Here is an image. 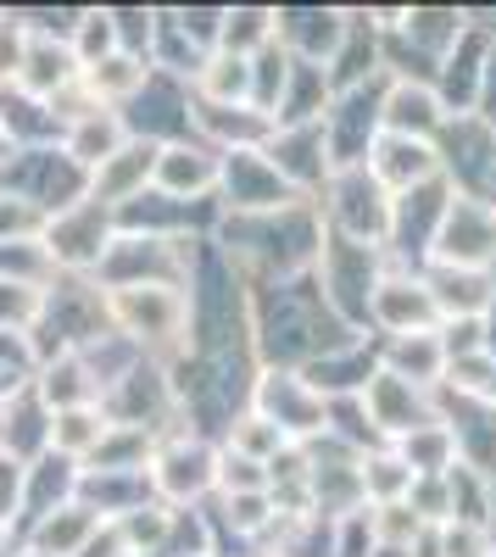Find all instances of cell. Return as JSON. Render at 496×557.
Masks as SVG:
<instances>
[{
    "instance_id": "ba28073f",
    "label": "cell",
    "mask_w": 496,
    "mask_h": 557,
    "mask_svg": "<svg viewBox=\"0 0 496 557\" xmlns=\"http://www.w3.org/2000/svg\"><path fill=\"white\" fill-rule=\"evenodd\" d=\"M390 374L396 380H408V385H424L435 374H446V351L435 335H401L390 346Z\"/></svg>"
},
{
    "instance_id": "6da1fadb",
    "label": "cell",
    "mask_w": 496,
    "mask_h": 557,
    "mask_svg": "<svg viewBox=\"0 0 496 557\" xmlns=\"http://www.w3.org/2000/svg\"><path fill=\"white\" fill-rule=\"evenodd\" d=\"M435 257L446 268H485L496 257V207L480 196H458L446 201V218L435 228Z\"/></svg>"
},
{
    "instance_id": "8992f818",
    "label": "cell",
    "mask_w": 496,
    "mask_h": 557,
    "mask_svg": "<svg viewBox=\"0 0 496 557\" xmlns=\"http://www.w3.org/2000/svg\"><path fill=\"white\" fill-rule=\"evenodd\" d=\"M401 462H408V474L419 480V474H446L458 462V435H452V424H424V430H413V435H401Z\"/></svg>"
},
{
    "instance_id": "8fae6325",
    "label": "cell",
    "mask_w": 496,
    "mask_h": 557,
    "mask_svg": "<svg viewBox=\"0 0 496 557\" xmlns=\"http://www.w3.org/2000/svg\"><path fill=\"white\" fill-rule=\"evenodd\" d=\"M491 401H496V385H491Z\"/></svg>"
},
{
    "instance_id": "277c9868",
    "label": "cell",
    "mask_w": 496,
    "mask_h": 557,
    "mask_svg": "<svg viewBox=\"0 0 496 557\" xmlns=\"http://www.w3.org/2000/svg\"><path fill=\"white\" fill-rule=\"evenodd\" d=\"M441 168V157L430 151V139H408V134H385L380 151H374V173L385 184H396V190H419V184H430Z\"/></svg>"
},
{
    "instance_id": "5b68a950",
    "label": "cell",
    "mask_w": 496,
    "mask_h": 557,
    "mask_svg": "<svg viewBox=\"0 0 496 557\" xmlns=\"http://www.w3.org/2000/svg\"><path fill=\"white\" fill-rule=\"evenodd\" d=\"M374 307H380V323H390L396 335H430V323L441 318L430 290H424V278H390V285L374 290Z\"/></svg>"
},
{
    "instance_id": "52a82bcc",
    "label": "cell",
    "mask_w": 496,
    "mask_h": 557,
    "mask_svg": "<svg viewBox=\"0 0 496 557\" xmlns=\"http://www.w3.org/2000/svg\"><path fill=\"white\" fill-rule=\"evenodd\" d=\"M390 128L396 134H408V139H430L441 128V101L430 96L424 84H396L390 89V107H385Z\"/></svg>"
},
{
    "instance_id": "7a4b0ae2",
    "label": "cell",
    "mask_w": 496,
    "mask_h": 557,
    "mask_svg": "<svg viewBox=\"0 0 496 557\" xmlns=\"http://www.w3.org/2000/svg\"><path fill=\"white\" fill-rule=\"evenodd\" d=\"M369 418H374L385 435H413V430L435 424L424 396H419V385L396 380V374H374L369 380Z\"/></svg>"
},
{
    "instance_id": "30bf717a",
    "label": "cell",
    "mask_w": 496,
    "mask_h": 557,
    "mask_svg": "<svg viewBox=\"0 0 496 557\" xmlns=\"http://www.w3.org/2000/svg\"><path fill=\"white\" fill-rule=\"evenodd\" d=\"M435 546H441V557H496L485 524H458V519H446L435 530Z\"/></svg>"
},
{
    "instance_id": "3957f363",
    "label": "cell",
    "mask_w": 496,
    "mask_h": 557,
    "mask_svg": "<svg viewBox=\"0 0 496 557\" xmlns=\"http://www.w3.org/2000/svg\"><path fill=\"white\" fill-rule=\"evenodd\" d=\"M424 290H430L435 312H452V318H485V307L496 301V290H491L485 273H474V268H446V262L430 268Z\"/></svg>"
},
{
    "instance_id": "9c48e42d",
    "label": "cell",
    "mask_w": 496,
    "mask_h": 557,
    "mask_svg": "<svg viewBox=\"0 0 496 557\" xmlns=\"http://www.w3.org/2000/svg\"><path fill=\"white\" fill-rule=\"evenodd\" d=\"M363 491H374L380 502H401V496H413V474H408V462L401 457H380L363 469Z\"/></svg>"
}]
</instances>
